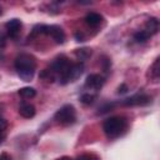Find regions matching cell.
I'll use <instances>...</instances> for the list:
<instances>
[{
	"label": "cell",
	"instance_id": "obj_1",
	"mask_svg": "<svg viewBox=\"0 0 160 160\" xmlns=\"http://www.w3.org/2000/svg\"><path fill=\"white\" fill-rule=\"evenodd\" d=\"M15 70L18 76L22 80V81H31L35 71H36V60L32 55L22 52L20 55L16 56L15 62H14Z\"/></svg>",
	"mask_w": 160,
	"mask_h": 160
},
{
	"label": "cell",
	"instance_id": "obj_2",
	"mask_svg": "<svg viewBox=\"0 0 160 160\" xmlns=\"http://www.w3.org/2000/svg\"><path fill=\"white\" fill-rule=\"evenodd\" d=\"M128 129V120L124 116H111L102 124V130L109 139L121 136Z\"/></svg>",
	"mask_w": 160,
	"mask_h": 160
},
{
	"label": "cell",
	"instance_id": "obj_3",
	"mask_svg": "<svg viewBox=\"0 0 160 160\" xmlns=\"http://www.w3.org/2000/svg\"><path fill=\"white\" fill-rule=\"evenodd\" d=\"M39 34L50 36L56 44H64L66 38L64 30L58 25H38L32 29L31 35H39Z\"/></svg>",
	"mask_w": 160,
	"mask_h": 160
},
{
	"label": "cell",
	"instance_id": "obj_4",
	"mask_svg": "<svg viewBox=\"0 0 160 160\" xmlns=\"http://www.w3.org/2000/svg\"><path fill=\"white\" fill-rule=\"evenodd\" d=\"M54 119L60 125H64V126L71 125L76 121V110L71 104H65L55 112Z\"/></svg>",
	"mask_w": 160,
	"mask_h": 160
},
{
	"label": "cell",
	"instance_id": "obj_5",
	"mask_svg": "<svg viewBox=\"0 0 160 160\" xmlns=\"http://www.w3.org/2000/svg\"><path fill=\"white\" fill-rule=\"evenodd\" d=\"M82 71H84V65L81 62H71L69 65V68L58 78V80L61 85H66V84L72 82L76 79H79L81 76Z\"/></svg>",
	"mask_w": 160,
	"mask_h": 160
},
{
	"label": "cell",
	"instance_id": "obj_6",
	"mask_svg": "<svg viewBox=\"0 0 160 160\" xmlns=\"http://www.w3.org/2000/svg\"><path fill=\"white\" fill-rule=\"evenodd\" d=\"M71 62L69 61V59L65 56V55H60V56H58L56 59H54V61L51 62V65H50V71L55 75V78L58 79L68 68H69V65H70Z\"/></svg>",
	"mask_w": 160,
	"mask_h": 160
},
{
	"label": "cell",
	"instance_id": "obj_7",
	"mask_svg": "<svg viewBox=\"0 0 160 160\" xmlns=\"http://www.w3.org/2000/svg\"><path fill=\"white\" fill-rule=\"evenodd\" d=\"M150 102H151V98L144 92L135 94V95L126 98L121 101V104L125 106H144V105H148Z\"/></svg>",
	"mask_w": 160,
	"mask_h": 160
},
{
	"label": "cell",
	"instance_id": "obj_8",
	"mask_svg": "<svg viewBox=\"0 0 160 160\" xmlns=\"http://www.w3.org/2000/svg\"><path fill=\"white\" fill-rule=\"evenodd\" d=\"M105 84V79L99 74H90L85 80V86L92 90H100Z\"/></svg>",
	"mask_w": 160,
	"mask_h": 160
},
{
	"label": "cell",
	"instance_id": "obj_9",
	"mask_svg": "<svg viewBox=\"0 0 160 160\" xmlns=\"http://www.w3.org/2000/svg\"><path fill=\"white\" fill-rule=\"evenodd\" d=\"M21 21L19 19H11L9 20L6 24H5V28H6V31H8V35L11 38V39H18L19 35H20V31H21Z\"/></svg>",
	"mask_w": 160,
	"mask_h": 160
},
{
	"label": "cell",
	"instance_id": "obj_10",
	"mask_svg": "<svg viewBox=\"0 0 160 160\" xmlns=\"http://www.w3.org/2000/svg\"><path fill=\"white\" fill-rule=\"evenodd\" d=\"M144 31L149 35V36H152L155 35L158 31H159V20L156 18H150L146 24H145V29Z\"/></svg>",
	"mask_w": 160,
	"mask_h": 160
},
{
	"label": "cell",
	"instance_id": "obj_11",
	"mask_svg": "<svg viewBox=\"0 0 160 160\" xmlns=\"http://www.w3.org/2000/svg\"><path fill=\"white\" fill-rule=\"evenodd\" d=\"M19 114H20L22 118H25V119L34 118V115H35V108H34L31 104L22 102V104L19 106Z\"/></svg>",
	"mask_w": 160,
	"mask_h": 160
},
{
	"label": "cell",
	"instance_id": "obj_12",
	"mask_svg": "<svg viewBox=\"0 0 160 160\" xmlns=\"http://www.w3.org/2000/svg\"><path fill=\"white\" fill-rule=\"evenodd\" d=\"M102 21V16L98 12H89L86 16H85V22L89 25V26H98L100 25V22Z\"/></svg>",
	"mask_w": 160,
	"mask_h": 160
},
{
	"label": "cell",
	"instance_id": "obj_13",
	"mask_svg": "<svg viewBox=\"0 0 160 160\" xmlns=\"http://www.w3.org/2000/svg\"><path fill=\"white\" fill-rule=\"evenodd\" d=\"M75 55H76L79 62H80V61H85L86 59H89V58L91 56V49H89V48L78 49V50L75 51Z\"/></svg>",
	"mask_w": 160,
	"mask_h": 160
},
{
	"label": "cell",
	"instance_id": "obj_14",
	"mask_svg": "<svg viewBox=\"0 0 160 160\" xmlns=\"http://www.w3.org/2000/svg\"><path fill=\"white\" fill-rule=\"evenodd\" d=\"M159 61H160V59H159V58H156V59H155V61H154V64H152V65H151V68H150V76L154 79V81H159V76H160Z\"/></svg>",
	"mask_w": 160,
	"mask_h": 160
},
{
	"label": "cell",
	"instance_id": "obj_15",
	"mask_svg": "<svg viewBox=\"0 0 160 160\" xmlns=\"http://www.w3.org/2000/svg\"><path fill=\"white\" fill-rule=\"evenodd\" d=\"M18 92H19V95H20V96H22L24 99H31V98H34V96L36 95L35 89H34V88H30V86L21 88Z\"/></svg>",
	"mask_w": 160,
	"mask_h": 160
},
{
	"label": "cell",
	"instance_id": "obj_16",
	"mask_svg": "<svg viewBox=\"0 0 160 160\" xmlns=\"http://www.w3.org/2000/svg\"><path fill=\"white\" fill-rule=\"evenodd\" d=\"M149 38H150V36H149L144 30H139V31H136V32L134 34V39H135L136 42H145Z\"/></svg>",
	"mask_w": 160,
	"mask_h": 160
},
{
	"label": "cell",
	"instance_id": "obj_17",
	"mask_svg": "<svg viewBox=\"0 0 160 160\" xmlns=\"http://www.w3.org/2000/svg\"><path fill=\"white\" fill-rule=\"evenodd\" d=\"M94 99H95V96L91 95L90 92H85V94H82V95L80 96V101H81L82 104H85V105L91 104V102L94 101Z\"/></svg>",
	"mask_w": 160,
	"mask_h": 160
},
{
	"label": "cell",
	"instance_id": "obj_18",
	"mask_svg": "<svg viewBox=\"0 0 160 160\" xmlns=\"http://www.w3.org/2000/svg\"><path fill=\"white\" fill-rule=\"evenodd\" d=\"M75 160H100L95 154H82L78 156Z\"/></svg>",
	"mask_w": 160,
	"mask_h": 160
},
{
	"label": "cell",
	"instance_id": "obj_19",
	"mask_svg": "<svg viewBox=\"0 0 160 160\" xmlns=\"http://www.w3.org/2000/svg\"><path fill=\"white\" fill-rule=\"evenodd\" d=\"M114 106H115V104H114V102H106V104H104L101 108H99V114L108 112V111H109V110H111Z\"/></svg>",
	"mask_w": 160,
	"mask_h": 160
},
{
	"label": "cell",
	"instance_id": "obj_20",
	"mask_svg": "<svg viewBox=\"0 0 160 160\" xmlns=\"http://www.w3.org/2000/svg\"><path fill=\"white\" fill-rule=\"evenodd\" d=\"M6 126H8L6 120H5L4 118H1V116H0V132H4V130L6 129Z\"/></svg>",
	"mask_w": 160,
	"mask_h": 160
},
{
	"label": "cell",
	"instance_id": "obj_21",
	"mask_svg": "<svg viewBox=\"0 0 160 160\" xmlns=\"http://www.w3.org/2000/svg\"><path fill=\"white\" fill-rule=\"evenodd\" d=\"M118 92H119V94H125V92H128V86H126L125 84H122L121 86H119Z\"/></svg>",
	"mask_w": 160,
	"mask_h": 160
},
{
	"label": "cell",
	"instance_id": "obj_22",
	"mask_svg": "<svg viewBox=\"0 0 160 160\" xmlns=\"http://www.w3.org/2000/svg\"><path fill=\"white\" fill-rule=\"evenodd\" d=\"M0 160H11V156L8 152H1L0 154Z\"/></svg>",
	"mask_w": 160,
	"mask_h": 160
},
{
	"label": "cell",
	"instance_id": "obj_23",
	"mask_svg": "<svg viewBox=\"0 0 160 160\" xmlns=\"http://www.w3.org/2000/svg\"><path fill=\"white\" fill-rule=\"evenodd\" d=\"M75 38H76V41H85L82 34H80V32H76V34H75Z\"/></svg>",
	"mask_w": 160,
	"mask_h": 160
},
{
	"label": "cell",
	"instance_id": "obj_24",
	"mask_svg": "<svg viewBox=\"0 0 160 160\" xmlns=\"http://www.w3.org/2000/svg\"><path fill=\"white\" fill-rule=\"evenodd\" d=\"M4 139H5V135H4V132H0V144L4 141Z\"/></svg>",
	"mask_w": 160,
	"mask_h": 160
},
{
	"label": "cell",
	"instance_id": "obj_25",
	"mask_svg": "<svg viewBox=\"0 0 160 160\" xmlns=\"http://www.w3.org/2000/svg\"><path fill=\"white\" fill-rule=\"evenodd\" d=\"M58 160H71L70 158H66V156H64V158H60V159H58Z\"/></svg>",
	"mask_w": 160,
	"mask_h": 160
},
{
	"label": "cell",
	"instance_id": "obj_26",
	"mask_svg": "<svg viewBox=\"0 0 160 160\" xmlns=\"http://www.w3.org/2000/svg\"><path fill=\"white\" fill-rule=\"evenodd\" d=\"M0 15H1V8H0Z\"/></svg>",
	"mask_w": 160,
	"mask_h": 160
}]
</instances>
